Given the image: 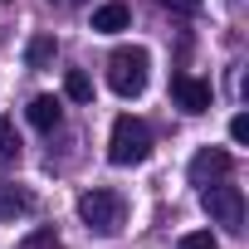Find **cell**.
Returning <instances> with one entry per match:
<instances>
[{
	"mask_svg": "<svg viewBox=\"0 0 249 249\" xmlns=\"http://www.w3.org/2000/svg\"><path fill=\"white\" fill-rule=\"evenodd\" d=\"M147 157H152V127L142 117L122 112L112 122V137H107V161L112 166H142Z\"/></svg>",
	"mask_w": 249,
	"mask_h": 249,
	"instance_id": "6da1fadb",
	"label": "cell"
},
{
	"mask_svg": "<svg viewBox=\"0 0 249 249\" xmlns=\"http://www.w3.org/2000/svg\"><path fill=\"white\" fill-rule=\"evenodd\" d=\"M147 69H152V54L142 44H122L107 54V88L117 98H137L147 88Z\"/></svg>",
	"mask_w": 249,
	"mask_h": 249,
	"instance_id": "7a4b0ae2",
	"label": "cell"
},
{
	"mask_svg": "<svg viewBox=\"0 0 249 249\" xmlns=\"http://www.w3.org/2000/svg\"><path fill=\"white\" fill-rule=\"evenodd\" d=\"M122 215H127V200L107 186H93L78 196V220L93 230V234H117L122 230Z\"/></svg>",
	"mask_w": 249,
	"mask_h": 249,
	"instance_id": "3957f363",
	"label": "cell"
},
{
	"mask_svg": "<svg viewBox=\"0 0 249 249\" xmlns=\"http://www.w3.org/2000/svg\"><path fill=\"white\" fill-rule=\"evenodd\" d=\"M200 205H205V215H210L215 225H225L230 234H239V230H244V191H239V186L215 181V186H205V191H200Z\"/></svg>",
	"mask_w": 249,
	"mask_h": 249,
	"instance_id": "277c9868",
	"label": "cell"
},
{
	"mask_svg": "<svg viewBox=\"0 0 249 249\" xmlns=\"http://www.w3.org/2000/svg\"><path fill=\"white\" fill-rule=\"evenodd\" d=\"M171 98H176V107L191 112V117L210 112V103H215L210 83H205V78H191V73H171Z\"/></svg>",
	"mask_w": 249,
	"mask_h": 249,
	"instance_id": "5b68a950",
	"label": "cell"
},
{
	"mask_svg": "<svg viewBox=\"0 0 249 249\" xmlns=\"http://www.w3.org/2000/svg\"><path fill=\"white\" fill-rule=\"evenodd\" d=\"M234 171V157L225 152V147H200L196 157H191V181L196 186H215V181H225Z\"/></svg>",
	"mask_w": 249,
	"mask_h": 249,
	"instance_id": "8992f818",
	"label": "cell"
},
{
	"mask_svg": "<svg viewBox=\"0 0 249 249\" xmlns=\"http://www.w3.org/2000/svg\"><path fill=\"white\" fill-rule=\"evenodd\" d=\"M127 25H132V10L122 5V0H107V5L93 10V30L98 35H117V30H127Z\"/></svg>",
	"mask_w": 249,
	"mask_h": 249,
	"instance_id": "52a82bcc",
	"label": "cell"
},
{
	"mask_svg": "<svg viewBox=\"0 0 249 249\" xmlns=\"http://www.w3.org/2000/svg\"><path fill=\"white\" fill-rule=\"evenodd\" d=\"M35 210V196L25 191V186H0V220H20V215H30Z\"/></svg>",
	"mask_w": 249,
	"mask_h": 249,
	"instance_id": "ba28073f",
	"label": "cell"
},
{
	"mask_svg": "<svg viewBox=\"0 0 249 249\" xmlns=\"http://www.w3.org/2000/svg\"><path fill=\"white\" fill-rule=\"evenodd\" d=\"M30 122L39 132H54L59 122H64V107H59V98H49V93H39L35 103H30Z\"/></svg>",
	"mask_w": 249,
	"mask_h": 249,
	"instance_id": "9c48e42d",
	"label": "cell"
},
{
	"mask_svg": "<svg viewBox=\"0 0 249 249\" xmlns=\"http://www.w3.org/2000/svg\"><path fill=\"white\" fill-rule=\"evenodd\" d=\"M54 54H59V39H54V35H35L30 49H25V64H30V69H49Z\"/></svg>",
	"mask_w": 249,
	"mask_h": 249,
	"instance_id": "30bf717a",
	"label": "cell"
},
{
	"mask_svg": "<svg viewBox=\"0 0 249 249\" xmlns=\"http://www.w3.org/2000/svg\"><path fill=\"white\" fill-rule=\"evenodd\" d=\"M64 93H69L73 103H93V78H88L83 69H69V73H64Z\"/></svg>",
	"mask_w": 249,
	"mask_h": 249,
	"instance_id": "8fae6325",
	"label": "cell"
},
{
	"mask_svg": "<svg viewBox=\"0 0 249 249\" xmlns=\"http://www.w3.org/2000/svg\"><path fill=\"white\" fill-rule=\"evenodd\" d=\"M20 157V132L10 117H0V161H15Z\"/></svg>",
	"mask_w": 249,
	"mask_h": 249,
	"instance_id": "7c38bea8",
	"label": "cell"
},
{
	"mask_svg": "<svg viewBox=\"0 0 249 249\" xmlns=\"http://www.w3.org/2000/svg\"><path fill=\"white\" fill-rule=\"evenodd\" d=\"M181 249H220V239L210 230H191V234H181Z\"/></svg>",
	"mask_w": 249,
	"mask_h": 249,
	"instance_id": "4fadbf2b",
	"label": "cell"
},
{
	"mask_svg": "<svg viewBox=\"0 0 249 249\" xmlns=\"http://www.w3.org/2000/svg\"><path fill=\"white\" fill-rule=\"evenodd\" d=\"M230 137H234V142H249V117H244V112L230 117Z\"/></svg>",
	"mask_w": 249,
	"mask_h": 249,
	"instance_id": "5bb4252c",
	"label": "cell"
},
{
	"mask_svg": "<svg viewBox=\"0 0 249 249\" xmlns=\"http://www.w3.org/2000/svg\"><path fill=\"white\" fill-rule=\"evenodd\" d=\"M157 5H166V10H181V15H191V10H200V0H157Z\"/></svg>",
	"mask_w": 249,
	"mask_h": 249,
	"instance_id": "9a60e30c",
	"label": "cell"
},
{
	"mask_svg": "<svg viewBox=\"0 0 249 249\" xmlns=\"http://www.w3.org/2000/svg\"><path fill=\"white\" fill-rule=\"evenodd\" d=\"M49 244H59L49 230H39V234H30V249H49Z\"/></svg>",
	"mask_w": 249,
	"mask_h": 249,
	"instance_id": "2e32d148",
	"label": "cell"
},
{
	"mask_svg": "<svg viewBox=\"0 0 249 249\" xmlns=\"http://www.w3.org/2000/svg\"><path fill=\"white\" fill-rule=\"evenodd\" d=\"M59 5H83V0H59Z\"/></svg>",
	"mask_w": 249,
	"mask_h": 249,
	"instance_id": "e0dca14e",
	"label": "cell"
}]
</instances>
